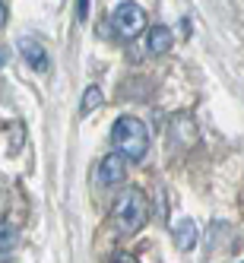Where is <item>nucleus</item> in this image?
Wrapping results in <instances>:
<instances>
[{
  "label": "nucleus",
  "instance_id": "3",
  "mask_svg": "<svg viewBox=\"0 0 244 263\" xmlns=\"http://www.w3.org/2000/svg\"><path fill=\"white\" fill-rule=\"evenodd\" d=\"M143 29H146V13H143L140 4H118L111 10V32H115L118 39L134 42Z\"/></svg>",
  "mask_w": 244,
  "mask_h": 263
},
{
  "label": "nucleus",
  "instance_id": "8",
  "mask_svg": "<svg viewBox=\"0 0 244 263\" xmlns=\"http://www.w3.org/2000/svg\"><path fill=\"white\" fill-rule=\"evenodd\" d=\"M102 102H105L102 89H99V86H89V89L83 92V102H80V115H83V118H86V115H92V111H96Z\"/></svg>",
  "mask_w": 244,
  "mask_h": 263
},
{
  "label": "nucleus",
  "instance_id": "13",
  "mask_svg": "<svg viewBox=\"0 0 244 263\" xmlns=\"http://www.w3.org/2000/svg\"><path fill=\"white\" fill-rule=\"evenodd\" d=\"M0 64H4V54H0Z\"/></svg>",
  "mask_w": 244,
  "mask_h": 263
},
{
  "label": "nucleus",
  "instance_id": "4",
  "mask_svg": "<svg viewBox=\"0 0 244 263\" xmlns=\"http://www.w3.org/2000/svg\"><path fill=\"white\" fill-rule=\"evenodd\" d=\"M99 181H102L105 187H118V184H124V181H127V159L118 156V153L105 156L102 165H99Z\"/></svg>",
  "mask_w": 244,
  "mask_h": 263
},
{
  "label": "nucleus",
  "instance_id": "1",
  "mask_svg": "<svg viewBox=\"0 0 244 263\" xmlns=\"http://www.w3.org/2000/svg\"><path fill=\"white\" fill-rule=\"evenodd\" d=\"M111 143H115L118 156H124L127 162H143L149 153V130L140 118L124 115L111 127Z\"/></svg>",
  "mask_w": 244,
  "mask_h": 263
},
{
  "label": "nucleus",
  "instance_id": "7",
  "mask_svg": "<svg viewBox=\"0 0 244 263\" xmlns=\"http://www.w3.org/2000/svg\"><path fill=\"white\" fill-rule=\"evenodd\" d=\"M172 235H175L178 251H194V244H197V225L191 219H178L172 225Z\"/></svg>",
  "mask_w": 244,
  "mask_h": 263
},
{
  "label": "nucleus",
  "instance_id": "9",
  "mask_svg": "<svg viewBox=\"0 0 244 263\" xmlns=\"http://www.w3.org/2000/svg\"><path fill=\"white\" fill-rule=\"evenodd\" d=\"M16 248V229L10 222H0V257H7Z\"/></svg>",
  "mask_w": 244,
  "mask_h": 263
},
{
  "label": "nucleus",
  "instance_id": "12",
  "mask_svg": "<svg viewBox=\"0 0 244 263\" xmlns=\"http://www.w3.org/2000/svg\"><path fill=\"white\" fill-rule=\"evenodd\" d=\"M4 26H7V4L0 0V29H4Z\"/></svg>",
  "mask_w": 244,
  "mask_h": 263
},
{
  "label": "nucleus",
  "instance_id": "5",
  "mask_svg": "<svg viewBox=\"0 0 244 263\" xmlns=\"http://www.w3.org/2000/svg\"><path fill=\"white\" fill-rule=\"evenodd\" d=\"M20 54L26 58V64H29L32 70L48 73V67H51V64H48V51L35 42V39H23V42H20Z\"/></svg>",
  "mask_w": 244,
  "mask_h": 263
},
{
  "label": "nucleus",
  "instance_id": "2",
  "mask_svg": "<svg viewBox=\"0 0 244 263\" xmlns=\"http://www.w3.org/2000/svg\"><path fill=\"white\" fill-rule=\"evenodd\" d=\"M111 219H115V229L121 235H137L146 219H149V200L140 187H127V191L115 200V210H111Z\"/></svg>",
  "mask_w": 244,
  "mask_h": 263
},
{
  "label": "nucleus",
  "instance_id": "6",
  "mask_svg": "<svg viewBox=\"0 0 244 263\" xmlns=\"http://www.w3.org/2000/svg\"><path fill=\"white\" fill-rule=\"evenodd\" d=\"M172 45H175V35H172V29H165V26L149 29V35H146V51L153 54V58L165 54V51L172 48Z\"/></svg>",
  "mask_w": 244,
  "mask_h": 263
},
{
  "label": "nucleus",
  "instance_id": "10",
  "mask_svg": "<svg viewBox=\"0 0 244 263\" xmlns=\"http://www.w3.org/2000/svg\"><path fill=\"white\" fill-rule=\"evenodd\" d=\"M77 20H80V23L89 20V0H77Z\"/></svg>",
  "mask_w": 244,
  "mask_h": 263
},
{
  "label": "nucleus",
  "instance_id": "11",
  "mask_svg": "<svg viewBox=\"0 0 244 263\" xmlns=\"http://www.w3.org/2000/svg\"><path fill=\"white\" fill-rule=\"evenodd\" d=\"M111 263H137L130 254H118V257H111Z\"/></svg>",
  "mask_w": 244,
  "mask_h": 263
}]
</instances>
